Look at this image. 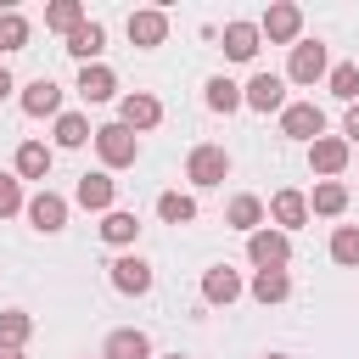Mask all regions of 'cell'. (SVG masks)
Here are the masks:
<instances>
[{"label":"cell","mask_w":359,"mask_h":359,"mask_svg":"<svg viewBox=\"0 0 359 359\" xmlns=\"http://www.w3.org/2000/svg\"><path fill=\"white\" fill-rule=\"evenodd\" d=\"M157 219H163V224H191V219H196V196L163 191V196H157Z\"/></svg>","instance_id":"obj_25"},{"label":"cell","mask_w":359,"mask_h":359,"mask_svg":"<svg viewBox=\"0 0 359 359\" xmlns=\"http://www.w3.org/2000/svg\"><path fill=\"white\" fill-rule=\"evenodd\" d=\"M140 236V219L135 213H123V208H112L107 219H101V241H112V247H129Z\"/></svg>","instance_id":"obj_26"},{"label":"cell","mask_w":359,"mask_h":359,"mask_svg":"<svg viewBox=\"0 0 359 359\" xmlns=\"http://www.w3.org/2000/svg\"><path fill=\"white\" fill-rule=\"evenodd\" d=\"M331 258L337 264H359V224H337L331 230Z\"/></svg>","instance_id":"obj_32"},{"label":"cell","mask_w":359,"mask_h":359,"mask_svg":"<svg viewBox=\"0 0 359 359\" xmlns=\"http://www.w3.org/2000/svg\"><path fill=\"white\" fill-rule=\"evenodd\" d=\"M79 95H84V101H112V95H118V73H112L107 62H84V67H79Z\"/></svg>","instance_id":"obj_15"},{"label":"cell","mask_w":359,"mask_h":359,"mask_svg":"<svg viewBox=\"0 0 359 359\" xmlns=\"http://www.w3.org/2000/svg\"><path fill=\"white\" fill-rule=\"evenodd\" d=\"M118 123H123V129H135V135H140V129H157V123H163V101H157V95H146V90H135V95H123V101H118Z\"/></svg>","instance_id":"obj_7"},{"label":"cell","mask_w":359,"mask_h":359,"mask_svg":"<svg viewBox=\"0 0 359 359\" xmlns=\"http://www.w3.org/2000/svg\"><path fill=\"white\" fill-rule=\"evenodd\" d=\"M168 39V11L163 6H146V11H129V45H140V50H151V45H163Z\"/></svg>","instance_id":"obj_9"},{"label":"cell","mask_w":359,"mask_h":359,"mask_svg":"<svg viewBox=\"0 0 359 359\" xmlns=\"http://www.w3.org/2000/svg\"><path fill=\"white\" fill-rule=\"evenodd\" d=\"M208 107H213V112H236V107H241V84H230L224 73L208 79Z\"/></svg>","instance_id":"obj_31"},{"label":"cell","mask_w":359,"mask_h":359,"mask_svg":"<svg viewBox=\"0 0 359 359\" xmlns=\"http://www.w3.org/2000/svg\"><path fill=\"white\" fill-rule=\"evenodd\" d=\"M22 112L28 118H62V84L56 79H34L22 90Z\"/></svg>","instance_id":"obj_13"},{"label":"cell","mask_w":359,"mask_h":359,"mask_svg":"<svg viewBox=\"0 0 359 359\" xmlns=\"http://www.w3.org/2000/svg\"><path fill=\"white\" fill-rule=\"evenodd\" d=\"M185 180L202 185V191H208V185H224V180H230V151H224V146H196V151L185 157Z\"/></svg>","instance_id":"obj_2"},{"label":"cell","mask_w":359,"mask_h":359,"mask_svg":"<svg viewBox=\"0 0 359 359\" xmlns=\"http://www.w3.org/2000/svg\"><path fill=\"white\" fill-rule=\"evenodd\" d=\"M0 359H22V348H0Z\"/></svg>","instance_id":"obj_37"},{"label":"cell","mask_w":359,"mask_h":359,"mask_svg":"<svg viewBox=\"0 0 359 359\" xmlns=\"http://www.w3.org/2000/svg\"><path fill=\"white\" fill-rule=\"evenodd\" d=\"M101 45H107V28H101V22H90V17L67 34V56H79V62H95V56H101Z\"/></svg>","instance_id":"obj_20"},{"label":"cell","mask_w":359,"mask_h":359,"mask_svg":"<svg viewBox=\"0 0 359 359\" xmlns=\"http://www.w3.org/2000/svg\"><path fill=\"white\" fill-rule=\"evenodd\" d=\"M28 45V17L22 11H0V50H22Z\"/></svg>","instance_id":"obj_33"},{"label":"cell","mask_w":359,"mask_h":359,"mask_svg":"<svg viewBox=\"0 0 359 359\" xmlns=\"http://www.w3.org/2000/svg\"><path fill=\"white\" fill-rule=\"evenodd\" d=\"M280 135H292V140H320V135H325V112H320L314 101H292V107H280Z\"/></svg>","instance_id":"obj_5"},{"label":"cell","mask_w":359,"mask_h":359,"mask_svg":"<svg viewBox=\"0 0 359 359\" xmlns=\"http://www.w3.org/2000/svg\"><path fill=\"white\" fill-rule=\"evenodd\" d=\"M90 135H95V129H90V118H84V112H62V118H56V146H67V151H73V146H84Z\"/></svg>","instance_id":"obj_28"},{"label":"cell","mask_w":359,"mask_h":359,"mask_svg":"<svg viewBox=\"0 0 359 359\" xmlns=\"http://www.w3.org/2000/svg\"><path fill=\"white\" fill-rule=\"evenodd\" d=\"M163 359H185V353H163Z\"/></svg>","instance_id":"obj_38"},{"label":"cell","mask_w":359,"mask_h":359,"mask_svg":"<svg viewBox=\"0 0 359 359\" xmlns=\"http://www.w3.org/2000/svg\"><path fill=\"white\" fill-rule=\"evenodd\" d=\"M309 168L325 174V180L342 174V168H348V140H342V135H320V140H309Z\"/></svg>","instance_id":"obj_12"},{"label":"cell","mask_w":359,"mask_h":359,"mask_svg":"<svg viewBox=\"0 0 359 359\" xmlns=\"http://www.w3.org/2000/svg\"><path fill=\"white\" fill-rule=\"evenodd\" d=\"M112 286H118L123 297H146V292H151V264L135 258V252L112 258Z\"/></svg>","instance_id":"obj_11"},{"label":"cell","mask_w":359,"mask_h":359,"mask_svg":"<svg viewBox=\"0 0 359 359\" xmlns=\"http://www.w3.org/2000/svg\"><path fill=\"white\" fill-rule=\"evenodd\" d=\"M22 213H28V224L45 230V236H56V230L67 224V202H62L56 191H34V196L22 202Z\"/></svg>","instance_id":"obj_8"},{"label":"cell","mask_w":359,"mask_h":359,"mask_svg":"<svg viewBox=\"0 0 359 359\" xmlns=\"http://www.w3.org/2000/svg\"><path fill=\"white\" fill-rule=\"evenodd\" d=\"M241 107H252V112H280V107H286V84H280L275 73H252V79L241 84Z\"/></svg>","instance_id":"obj_6"},{"label":"cell","mask_w":359,"mask_h":359,"mask_svg":"<svg viewBox=\"0 0 359 359\" xmlns=\"http://www.w3.org/2000/svg\"><path fill=\"white\" fill-rule=\"evenodd\" d=\"M84 22V6L79 0H56V6H45V28H56V34H73Z\"/></svg>","instance_id":"obj_30"},{"label":"cell","mask_w":359,"mask_h":359,"mask_svg":"<svg viewBox=\"0 0 359 359\" xmlns=\"http://www.w3.org/2000/svg\"><path fill=\"white\" fill-rule=\"evenodd\" d=\"M325 73H331L325 45H320V39H297V45H292V62H286V79H292V84H314V79H325Z\"/></svg>","instance_id":"obj_4"},{"label":"cell","mask_w":359,"mask_h":359,"mask_svg":"<svg viewBox=\"0 0 359 359\" xmlns=\"http://www.w3.org/2000/svg\"><path fill=\"white\" fill-rule=\"evenodd\" d=\"M342 208H348V185H342V180H320V185H314V196H309V213L337 219Z\"/></svg>","instance_id":"obj_23"},{"label":"cell","mask_w":359,"mask_h":359,"mask_svg":"<svg viewBox=\"0 0 359 359\" xmlns=\"http://www.w3.org/2000/svg\"><path fill=\"white\" fill-rule=\"evenodd\" d=\"M50 174V146L45 140H22L17 146V180H45Z\"/></svg>","instance_id":"obj_21"},{"label":"cell","mask_w":359,"mask_h":359,"mask_svg":"<svg viewBox=\"0 0 359 359\" xmlns=\"http://www.w3.org/2000/svg\"><path fill=\"white\" fill-rule=\"evenodd\" d=\"M224 224H230V230H241V236L264 230V202H258V196H236V202L224 208Z\"/></svg>","instance_id":"obj_22"},{"label":"cell","mask_w":359,"mask_h":359,"mask_svg":"<svg viewBox=\"0 0 359 359\" xmlns=\"http://www.w3.org/2000/svg\"><path fill=\"white\" fill-rule=\"evenodd\" d=\"M342 135H348V140H359V101L348 107V118H342Z\"/></svg>","instance_id":"obj_35"},{"label":"cell","mask_w":359,"mask_h":359,"mask_svg":"<svg viewBox=\"0 0 359 359\" xmlns=\"http://www.w3.org/2000/svg\"><path fill=\"white\" fill-rule=\"evenodd\" d=\"M11 90H17V84H11V73H6V67H0V101H6V95H11Z\"/></svg>","instance_id":"obj_36"},{"label":"cell","mask_w":359,"mask_h":359,"mask_svg":"<svg viewBox=\"0 0 359 359\" xmlns=\"http://www.w3.org/2000/svg\"><path fill=\"white\" fill-rule=\"evenodd\" d=\"M264 359H286V353H264Z\"/></svg>","instance_id":"obj_39"},{"label":"cell","mask_w":359,"mask_h":359,"mask_svg":"<svg viewBox=\"0 0 359 359\" xmlns=\"http://www.w3.org/2000/svg\"><path fill=\"white\" fill-rule=\"evenodd\" d=\"M264 213L275 219V230H297V224H309V196L303 191H275Z\"/></svg>","instance_id":"obj_14"},{"label":"cell","mask_w":359,"mask_h":359,"mask_svg":"<svg viewBox=\"0 0 359 359\" xmlns=\"http://www.w3.org/2000/svg\"><path fill=\"white\" fill-rule=\"evenodd\" d=\"M258 22H224V56L230 62H252L258 56Z\"/></svg>","instance_id":"obj_17"},{"label":"cell","mask_w":359,"mask_h":359,"mask_svg":"<svg viewBox=\"0 0 359 359\" xmlns=\"http://www.w3.org/2000/svg\"><path fill=\"white\" fill-rule=\"evenodd\" d=\"M34 337V320L22 309H0V348H22Z\"/></svg>","instance_id":"obj_27"},{"label":"cell","mask_w":359,"mask_h":359,"mask_svg":"<svg viewBox=\"0 0 359 359\" xmlns=\"http://www.w3.org/2000/svg\"><path fill=\"white\" fill-rule=\"evenodd\" d=\"M202 297H208V303H236V297H241V275H236L230 264H213V269L202 275Z\"/></svg>","instance_id":"obj_18"},{"label":"cell","mask_w":359,"mask_h":359,"mask_svg":"<svg viewBox=\"0 0 359 359\" xmlns=\"http://www.w3.org/2000/svg\"><path fill=\"white\" fill-rule=\"evenodd\" d=\"M101 359H151V342H146V331L123 325V331H112V337H107Z\"/></svg>","instance_id":"obj_19"},{"label":"cell","mask_w":359,"mask_h":359,"mask_svg":"<svg viewBox=\"0 0 359 359\" xmlns=\"http://www.w3.org/2000/svg\"><path fill=\"white\" fill-rule=\"evenodd\" d=\"M90 140H95V151H101V163H107V168H129V163L140 157V135H135V129H123V123H101Z\"/></svg>","instance_id":"obj_1"},{"label":"cell","mask_w":359,"mask_h":359,"mask_svg":"<svg viewBox=\"0 0 359 359\" xmlns=\"http://www.w3.org/2000/svg\"><path fill=\"white\" fill-rule=\"evenodd\" d=\"M258 34H264L269 45H297V34H303V11H297V6H269L264 22H258Z\"/></svg>","instance_id":"obj_10"},{"label":"cell","mask_w":359,"mask_h":359,"mask_svg":"<svg viewBox=\"0 0 359 359\" xmlns=\"http://www.w3.org/2000/svg\"><path fill=\"white\" fill-rule=\"evenodd\" d=\"M252 297L258 303H286L292 297V275L286 269H258L252 275Z\"/></svg>","instance_id":"obj_24"},{"label":"cell","mask_w":359,"mask_h":359,"mask_svg":"<svg viewBox=\"0 0 359 359\" xmlns=\"http://www.w3.org/2000/svg\"><path fill=\"white\" fill-rule=\"evenodd\" d=\"M247 258L258 264V269H286V258H292V236L286 230H252L247 236Z\"/></svg>","instance_id":"obj_3"},{"label":"cell","mask_w":359,"mask_h":359,"mask_svg":"<svg viewBox=\"0 0 359 359\" xmlns=\"http://www.w3.org/2000/svg\"><path fill=\"white\" fill-rule=\"evenodd\" d=\"M325 79H331V95H337V101H348V107L359 101V62H337Z\"/></svg>","instance_id":"obj_29"},{"label":"cell","mask_w":359,"mask_h":359,"mask_svg":"<svg viewBox=\"0 0 359 359\" xmlns=\"http://www.w3.org/2000/svg\"><path fill=\"white\" fill-rule=\"evenodd\" d=\"M112 196H118L112 174H84V180H79V191H73V202H79V208H90V213H112Z\"/></svg>","instance_id":"obj_16"},{"label":"cell","mask_w":359,"mask_h":359,"mask_svg":"<svg viewBox=\"0 0 359 359\" xmlns=\"http://www.w3.org/2000/svg\"><path fill=\"white\" fill-rule=\"evenodd\" d=\"M6 213H22V180L17 174H0V219Z\"/></svg>","instance_id":"obj_34"}]
</instances>
